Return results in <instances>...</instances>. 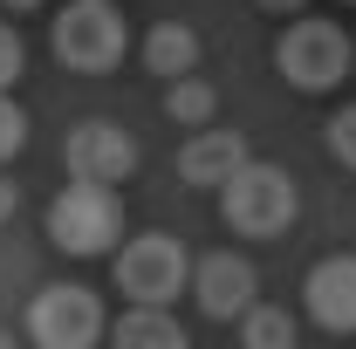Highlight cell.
Masks as SVG:
<instances>
[{
	"instance_id": "1",
	"label": "cell",
	"mask_w": 356,
	"mask_h": 349,
	"mask_svg": "<svg viewBox=\"0 0 356 349\" xmlns=\"http://www.w3.org/2000/svg\"><path fill=\"white\" fill-rule=\"evenodd\" d=\"M295 213H302V192H295V178L281 172V165L247 158V165L220 185V219L233 233H247V240H281V233L295 226Z\"/></svg>"
},
{
	"instance_id": "2",
	"label": "cell",
	"mask_w": 356,
	"mask_h": 349,
	"mask_svg": "<svg viewBox=\"0 0 356 349\" xmlns=\"http://www.w3.org/2000/svg\"><path fill=\"white\" fill-rule=\"evenodd\" d=\"M48 240L76 261H96V254H117L124 240V206H117V185H89V178H69L48 206Z\"/></svg>"
},
{
	"instance_id": "3",
	"label": "cell",
	"mask_w": 356,
	"mask_h": 349,
	"mask_svg": "<svg viewBox=\"0 0 356 349\" xmlns=\"http://www.w3.org/2000/svg\"><path fill=\"white\" fill-rule=\"evenodd\" d=\"M124 14H117V0H69L62 14H55V28H48V48H55V62L62 69H76V76H110L117 62H124Z\"/></svg>"
},
{
	"instance_id": "4",
	"label": "cell",
	"mask_w": 356,
	"mask_h": 349,
	"mask_svg": "<svg viewBox=\"0 0 356 349\" xmlns=\"http://www.w3.org/2000/svg\"><path fill=\"white\" fill-rule=\"evenodd\" d=\"M350 62H356V42L336 28V21H288L281 42H274V69H281V83L302 89V96L336 89L343 76H350Z\"/></svg>"
},
{
	"instance_id": "5",
	"label": "cell",
	"mask_w": 356,
	"mask_h": 349,
	"mask_svg": "<svg viewBox=\"0 0 356 349\" xmlns=\"http://www.w3.org/2000/svg\"><path fill=\"white\" fill-rule=\"evenodd\" d=\"M110 261H117V288H124V302L172 308L178 295L192 288V254L178 247L172 233H137V240H124Z\"/></svg>"
},
{
	"instance_id": "6",
	"label": "cell",
	"mask_w": 356,
	"mask_h": 349,
	"mask_svg": "<svg viewBox=\"0 0 356 349\" xmlns=\"http://www.w3.org/2000/svg\"><path fill=\"white\" fill-rule=\"evenodd\" d=\"M28 343L35 349H96L103 343V302L76 281L42 288L28 302Z\"/></svg>"
},
{
	"instance_id": "7",
	"label": "cell",
	"mask_w": 356,
	"mask_h": 349,
	"mask_svg": "<svg viewBox=\"0 0 356 349\" xmlns=\"http://www.w3.org/2000/svg\"><path fill=\"white\" fill-rule=\"evenodd\" d=\"M62 158H69V178H89V185H124L137 178V137L110 117H89L62 137Z\"/></svg>"
},
{
	"instance_id": "8",
	"label": "cell",
	"mask_w": 356,
	"mask_h": 349,
	"mask_svg": "<svg viewBox=\"0 0 356 349\" xmlns=\"http://www.w3.org/2000/svg\"><path fill=\"white\" fill-rule=\"evenodd\" d=\"M254 288H261V274H254L247 254H206V261L192 267V295H199L206 315H220V322H233V315H247V308L261 302Z\"/></svg>"
},
{
	"instance_id": "9",
	"label": "cell",
	"mask_w": 356,
	"mask_h": 349,
	"mask_svg": "<svg viewBox=\"0 0 356 349\" xmlns=\"http://www.w3.org/2000/svg\"><path fill=\"white\" fill-rule=\"evenodd\" d=\"M302 295H309V315L329 336H356V254L315 261L309 281H302Z\"/></svg>"
},
{
	"instance_id": "10",
	"label": "cell",
	"mask_w": 356,
	"mask_h": 349,
	"mask_svg": "<svg viewBox=\"0 0 356 349\" xmlns=\"http://www.w3.org/2000/svg\"><path fill=\"white\" fill-rule=\"evenodd\" d=\"M240 165H247V137H240V131H220V124L192 131V137H185V151H178V178H185V185H213V192H220Z\"/></svg>"
},
{
	"instance_id": "11",
	"label": "cell",
	"mask_w": 356,
	"mask_h": 349,
	"mask_svg": "<svg viewBox=\"0 0 356 349\" xmlns=\"http://www.w3.org/2000/svg\"><path fill=\"white\" fill-rule=\"evenodd\" d=\"M144 69L165 76V83L192 76V69H199V35H192L185 21H158V28L144 35Z\"/></svg>"
},
{
	"instance_id": "12",
	"label": "cell",
	"mask_w": 356,
	"mask_h": 349,
	"mask_svg": "<svg viewBox=\"0 0 356 349\" xmlns=\"http://www.w3.org/2000/svg\"><path fill=\"white\" fill-rule=\"evenodd\" d=\"M117 349H192V343H185V329H178L172 308L131 302V308H124V322H117Z\"/></svg>"
},
{
	"instance_id": "13",
	"label": "cell",
	"mask_w": 356,
	"mask_h": 349,
	"mask_svg": "<svg viewBox=\"0 0 356 349\" xmlns=\"http://www.w3.org/2000/svg\"><path fill=\"white\" fill-rule=\"evenodd\" d=\"M213 110H220V89H213V83H199V76H178V83H165V117H172V124L206 131V124H213Z\"/></svg>"
},
{
	"instance_id": "14",
	"label": "cell",
	"mask_w": 356,
	"mask_h": 349,
	"mask_svg": "<svg viewBox=\"0 0 356 349\" xmlns=\"http://www.w3.org/2000/svg\"><path fill=\"white\" fill-rule=\"evenodd\" d=\"M240 349H295V322H288V308L254 302L247 315H240Z\"/></svg>"
},
{
	"instance_id": "15",
	"label": "cell",
	"mask_w": 356,
	"mask_h": 349,
	"mask_svg": "<svg viewBox=\"0 0 356 349\" xmlns=\"http://www.w3.org/2000/svg\"><path fill=\"white\" fill-rule=\"evenodd\" d=\"M322 144H329V158H336L343 172H356V103L343 110V117H329V131H322Z\"/></svg>"
},
{
	"instance_id": "16",
	"label": "cell",
	"mask_w": 356,
	"mask_h": 349,
	"mask_svg": "<svg viewBox=\"0 0 356 349\" xmlns=\"http://www.w3.org/2000/svg\"><path fill=\"white\" fill-rule=\"evenodd\" d=\"M21 144H28V117H21V103H14V96L0 89V165H7V158H14Z\"/></svg>"
},
{
	"instance_id": "17",
	"label": "cell",
	"mask_w": 356,
	"mask_h": 349,
	"mask_svg": "<svg viewBox=\"0 0 356 349\" xmlns=\"http://www.w3.org/2000/svg\"><path fill=\"white\" fill-rule=\"evenodd\" d=\"M21 62H28V55H21V35H14V28H0V89L21 83Z\"/></svg>"
},
{
	"instance_id": "18",
	"label": "cell",
	"mask_w": 356,
	"mask_h": 349,
	"mask_svg": "<svg viewBox=\"0 0 356 349\" xmlns=\"http://www.w3.org/2000/svg\"><path fill=\"white\" fill-rule=\"evenodd\" d=\"M14 206H21V185H14V178H0V219H14Z\"/></svg>"
},
{
	"instance_id": "19",
	"label": "cell",
	"mask_w": 356,
	"mask_h": 349,
	"mask_svg": "<svg viewBox=\"0 0 356 349\" xmlns=\"http://www.w3.org/2000/svg\"><path fill=\"white\" fill-rule=\"evenodd\" d=\"M309 0H261V14H302Z\"/></svg>"
},
{
	"instance_id": "20",
	"label": "cell",
	"mask_w": 356,
	"mask_h": 349,
	"mask_svg": "<svg viewBox=\"0 0 356 349\" xmlns=\"http://www.w3.org/2000/svg\"><path fill=\"white\" fill-rule=\"evenodd\" d=\"M0 7H7V14H35L42 0H0Z\"/></svg>"
},
{
	"instance_id": "21",
	"label": "cell",
	"mask_w": 356,
	"mask_h": 349,
	"mask_svg": "<svg viewBox=\"0 0 356 349\" xmlns=\"http://www.w3.org/2000/svg\"><path fill=\"white\" fill-rule=\"evenodd\" d=\"M0 349H14V336H7V329H0Z\"/></svg>"
},
{
	"instance_id": "22",
	"label": "cell",
	"mask_w": 356,
	"mask_h": 349,
	"mask_svg": "<svg viewBox=\"0 0 356 349\" xmlns=\"http://www.w3.org/2000/svg\"><path fill=\"white\" fill-rule=\"evenodd\" d=\"M350 7H356V0H350Z\"/></svg>"
}]
</instances>
